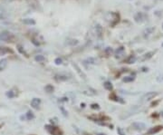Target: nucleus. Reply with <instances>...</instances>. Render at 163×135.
<instances>
[{"label": "nucleus", "instance_id": "f257e3e1", "mask_svg": "<svg viewBox=\"0 0 163 135\" xmlns=\"http://www.w3.org/2000/svg\"><path fill=\"white\" fill-rule=\"evenodd\" d=\"M141 110V108H139L138 106H134L133 108H131L130 111H128L127 113H124V115L123 116H121V118L123 119V118H128V117H130L131 115H133V114H135V113H137L138 112H139Z\"/></svg>", "mask_w": 163, "mask_h": 135}, {"label": "nucleus", "instance_id": "f03ea898", "mask_svg": "<svg viewBox=\"0 0 163 135\" xmlns=\"http://www.w3.org/2000/svg\"><path fill=\"white\" fill-rule=\"evenodd\" d=\"M11 37H12L11 34L9 32H7V31H4V32L0 33V39H1L2 41L9 42V40L11 39Z\"/></svg>", "mask_w": 163, "mask_h": 135}, {"label": "nucleus", "instance_id": "7ed1b4c3", "mask_svg": "<svg viewBox=\"0 0 163 135\" xmlns=\"http://www.w3.org/2000/svg\"><path fill=\"white\" fill-rule=\"evenodd\" d=\"M157 93H154V92H150V93H147L144 96L142 97V100L144 102H147V101H150L151 99L154 98L156 95H157Z\"/></svg>", "mask_w": 163, "mask_h": 135}, {"label": "nucleus", "instance_id": "20e7f679", "mask_svg": "<svg viewBox=\"0 0 163 135\" xmlns=\"http://www.w3.org/2000/svg\"><path fill=\"white\" fill-rule=\"evenodd\" d=\"M94 30H95V34L98 37H102V34H103V29L102 26L101 24H96V26H94Z\"/></svg>", "mask_w": 163, "mask_h": 135}, {"label": "nucleus", "instance_id": "39448f33", "mask_svg": "<svg viewBox=\"0 0 163 135\" xmlns=\"http://www.w3.org/2000/svg\"><path fill=\"white\" fill-rule=\"evenodd\" d=\"M132 126L135 130H137V131H142V130H144L146 128L145 124L142 122H135L132 124Z\"/></svg>", "mask_w": 163, "mask_h": 135}, {"label": "nucleus", "instance_id": "423d86ee", "mask_svg": "<svg viewBox=\"0 0 163 135\" xmlns=\"http://www.w3.org/2000/svg\"><path fill=\"white\" fill-rule=\"evenodd\" d=\"M163 129L162 126L159 125V126H156V127H153V128H150L149 131H148V134H154V133H157V132H159L160 131H161V130Z\"/></svg>", "mask_w": 163, "mask_h": 135}, {"label": "nucleus", "instance_id": "0eeeda50", "mask_svg": "<svg viewBox=\"0 0 163 135\" xmlns=\"http://www.w3.org/2000/svg\"><path fill=\"white\" fill-rule=\"evenodd\" d=\"M41 103V100L38 98H34L31 101V106L34 109H38L39 105Z\"/></svg>", "mask_w": 163, "mask_h": 135}, {"label": "nucleus", "instance_id": "6e6552de", "mask_svg": "<svg viewBox=\"0 0 163 135\" xmlns=\"http://www.w3.org/2000/svg\"><path fill=\"white\" fill-rule=\"evenodd\" d=\"M7 66V59L0 60V72L6 69Z\"/></svg>", "mask_w": 163, "mask_h": 135}, {"label": "nucleus", "instance_id": "1a4fd4ad", "mask_svg": "<svg viewBox=\"0 0 163 135\" xmlns=\"http://www.w3.org/2000/svg\"><path fill=\"white\" fill-rule=\"evenodd\" d=\"M154 30H155L154 27H148V28H146V29L144 30V32H143V36H144L145 37H146V36H149L150 34L153 33V31H154Z\"/></svg>", "mask_w": 163, "mask_h": 135}, {"label": "nucleus", "instance_id": "9d476101", "mask_svg": "<svg viewBox=\"0 0 163 135\" xmlns=\"http://www.w3.org/2000/svg\"><path fill=\"white\" fill-rule=\"evenodd\" d=\"M22 22L24 23V24H29V26H33V24H36V21H34V19H32V18H24V19H23L22 20Z\"/></svg>", "mask_w": 163, "mask_h": 135}, {"label": "nucleus", "instance_id": "9b49d317", "mask_svg": "<svg viewBox=\"0 0 163 135\" xmlns=\"http://www.w3.org/2000/svg\"><path fill=\"white\" fill-rule=\"evenodd\" d=\"M73 67H75V68L76 69V72L79 73V75H80L81 77H82L83 79H85V74H84V73H83L81 71V69L79 68V66H77V64H73Z\"/></svg>", "mask_w": 163, "mask_h": 135}, {"label": "nucleus", "instance_id": "f8f14e48", "mask_svg": "<svg viewBox=\"0 0 163 135\" xmlns=\"http://www.w3.org/2000/svg\"><path fill=\"white\" fill-rule=\"evenodd\" d=\"M78 43H79L78 40H76V39H68V40H66V44H68V46H76Z\"/></svg>", "mask_w": 163, "mask_h": 135}, {"label": "nucleus", "instance_id": "ddd939ff", "mask_svg": "<svg viewBox=\"0 0 163 135\" xmlns=\"http://www.w3.org/2000/svg\"><path fill=\"white\" fill-rule=\"evenodd\" d=\"M123 54H124V48L123 47L118 48L117 51H116V57H121Z\"/></svg>", "mask_w": 163, "mask_h": 135}, {"label": "nucleus", "instance_id": "4468645a", "mask_svg": "<svg viewBox=\"0 0 163 135\" xmlns=\"http://www.w3.org/2000/svg\"><path fill=\"white\" fill-rule=\"evenodd\" d=\"M9 52H11V50L7 49V47H0V56H4Z\"/></svg>", "mask_w": 163, "mask_h": 135}, {"label": "nucleus", "instance_id": "2eb2a0df", "mask_svg": "<svg viewBox=\"0 0 163 135\" xmlns=\"http://www.w3.org/2000/svg\"><path fill=\"white\" fill-rule=\"evenodd\" d=\"M34 60H36V62L38 63H42L44 61V57L43 56H41V54H38V56H36V57H34Z\"/></svg>", "mask_w": 163, "mask_h": 135}, {"label": "nucleus", "instance_id": "dca6fc26", "mask_svg": "<svg viewBox=\"0 0 163 135\" xmlns=\"http://www.w3.org/2000/svg\"><path fill=\"white\" fill-rule=\"evenodd\" d=\"M152 54H154V52H150V53L144 54V56H143V58H142V61H145V60L150 59L152 56Z\"/></svg>", "mask_w": 163, "mask_h": 135}, {"label": "nucleus", "instance_id": "f3484780", "mask_svg": "<svg viewBox=\"0 0 163 135\" xmlns=\"http://www.w3.org/2000/svg\"><path fill=\"white\" fill-rule=\"evenodd\" d=\"M103 85H104V88H105L106 90H109V91L112 90V84L110 82H105Z\"/></svg>", "mask_w": 163, "mask_h": 135}, {"label": "nucleus", "instance_id": "a211bd4d", "mask_svg": "<svg viewBox=\"0 0 163 135\" xmlns=\"http://www.w3.org/2000/svg\"><path fill=\"white\" fill-rule=\"evenodd\" d=\"M135 21L136 22H141L142 21V14L141 13H138L136 16H135Z\"/></svg>", "mask_w": 163, "mask_h": 135}, {"label": "nucleus", "instance_id": "6ab92c4d", "mask_svg": "<svg viewBox=\"0 0 163 135\" xmlns=\"http://www.w3.org/2000/svg\"><path fill=\"white\" fill-rule=\"evenodd\" d=\"M53 90H54V88L53 85H51V84H47V85L46 86V91L47 93H53Z\"/></svg>", "mask_w": 163, "mask_h": 135}, {"label": "nucleus", "instance_id": "aec40b11", "mask_svg": "<svg viewBox=\"0 0 163 135\" xmlns=\"http://www.w3.org/2000/svg\"><path fill=\"white\" fill-rule=\"evenodd\" d=\"M55 79H56V80H59V81H65V80L68 79V77L65 76V75H56V76H55Z\"/></svg>", "mask_w": 163, "mask_h": 135}, {"label": "nucleus", "instance_id": "412c9836", "mask_svg": "<svg viewBox=\"0 0 163 135\" xmlns=\"http://www.w3.org/2000/svg\"><path fill=\"white\" fill-rule=\"evenodd\" d=\"M86 62H87V64H96V59H94V58H92V57H90V58H88L87 60H86Z\"/></svg>", "mask_w": 163, "mask_h": 135}, {"label": "nucleus", "instance_id": "4be33fe9", "mask_svg": "<svg viewBox=\"0 0 163 135\" xmlns=\"http://www.w3.org/2000/svg\"><path fill=\"white\" fill-rule=\"evenodd\" d=\"M136 61V58L134 56H130L127 59V64H133Z\"/></svg>", "mask_w": 163, "mask_h": 135}, {"label": "nucleus", "instance_id": "5701e85b", "mask_svg": "<svg viewBox=\"0 0 163 135\" xmlns=\"http://www.w3.org/2000/svg\"><path fill=\"white\" fill-rule=\"evenodd\" d=\"M133 80H134V77H132V76H127V77H125L124 79H123V81L126 82V83H128V82H132Z\"/></svg>", "mask_w": 163, "mask_h": 135}, {"label": "nucleus", "instance_id": "b1692460", "mask_svg": "<svg viewBox=\"0 0 163 135\" xmlns=\"http://www.w3.org/2000/svg\"><path fill=\"white\" fill-rule=\"evenodd\" d=\"M26 118H27L28 120L33 119V118H34V114H33V113H32V112H28V113H26Z\"/></svg>", "mask_w": 163, "mask_h": 135}, {"label": "nucleus", "instance_id": "393cba45", "mask_svg": "<svg viewBox=\"0 0 163 135\" xmlns=\"http://www.w3.org/2000/svg\"><path fill=\"white\" fill-rule=\"evenodd\" d=\"M54 63H55V64H57V66H59V64H62L63 60L61 58H56L55 60H54Z\"/></svg>", "mask_w": 163, "mask_h": 135}, {"label": "nucleus", "instance_id": "a878e982", "mask_svg": "<svg viewBox=\"0 0 163 135\" xmlns=\"http://www.w3.org/2000/svg\"><path fill=\"white\" fill-rule=\"evenodd\" d=\"M7 17V15L5 14V11L3 9H0V18H5Z\"/></svg>", "mask_w": 163, "mask_h": 135}, {"label": "nucleus", "instance_id": "bb28decb", "mask_svg": "<svg viewBox=\"0 0 163 135\" xmlns=\"http://www.w3.org/2000/svg\"><path fill=\"white\" fill-rule=\"evenodd\" d=\"M117 132H118V133H119L120 135H125V132H123V130L121 128H118L117 129Z\"/></svg>", "mask_w": 163, "mask_h": 135}, {"label": "nucleus", "instance_id": "cd10ccee", "mask_svg": "<svg viewBox=\"0 0 163 135\" xmlns=\"http://www.w3.org/2000/svg\"><path fill=\"white\" fill-rule=\"evenodd\" d=\"M18 50H19V51H20L22 54H26V56H27V54H26V52H24V50H22V47H21L20 46H18Z\"/></svg>", "mask_w": 163, "mask_h": 135}, {"label": "nucleus", "instance_id": "c85d7f7f", "mask_svg": "<svg viewBox=\"0 0 163 135\" xmlns=\"http://www.w3.org/2000/svg\"><path fill=\"white\" fill-rule=\"evenodd\" d=\"M92 109H97V110H99V109H100V107H99V105H98V104H92Z\"/></svg>", "mask_w": 163, "mask_h": 135}, {"label": "nucleus", "instance_id": "c756f323", "mask_svg": "<svg viewBox=\"0 0 163 135\" xmlns=\"http://www.w3.org/2000/svg\"><path fill=\"white\" fill-rule=\"evenodd\" d=\"M7 95L12 98V97H14V96H15V94H13V92H12V91H10L9 93H7Z\"/></svg>", "mask_w": 163, "mask_h": 135}, {"label": "nucleus", "instance_id": "7c9ffc66", "mask_svg": "<svg viewBox=\"0 0 163 135\" xmlns=\"http://www.w3.org/2000/svg\"><path fill=\"white\" fill-rule=\"evenodd\" d=\"M98 135H104V134H102V133H101V134H98Z\"/></svg>", "mask_w": 163, "mask_h": 135}, {"label": "nucleus", "instance_id": "2f4dec72", "mask_svg": "<svg viewBox=\"0 0 163 135\" xmlns=\"http://www.w3.org/2000/svg\"><path fill=\"white\" fill-rule=\"evenodd\" d=\"M162 27H163V26H162Z\"/></svg>", "mask_w": 163, "mask_h": 135}]
</instances>
